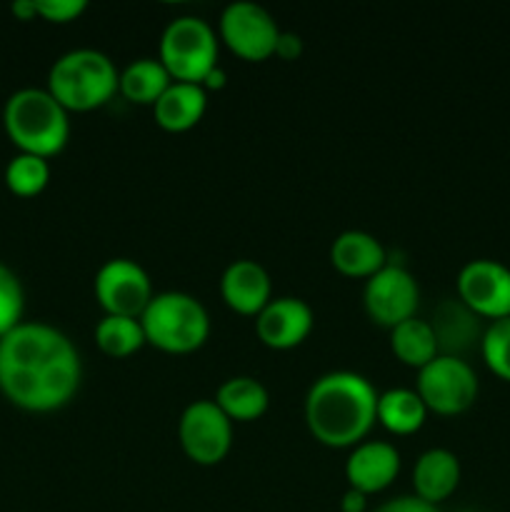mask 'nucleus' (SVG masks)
<instances>
[{"mask_svg":"<svg viewBox=\"0 0 510 512\" xmlns=\"http://www.w3.org/2000/svg\"><path fill=\"white\" fill-rule=\"evenodd\" d=\"M145 340L165 353L198 350L210 335V315L195 295L183 290L155 293L140 315Z\"/></svg>","mask_w":510,"mask_h":512,"instance_id":"obj_5","label":"nucleus"},{"mask_svg":"<svg viewBox=\"0 0 510 512\" xmlns=\"http://www.w3.org/2000/svg\"><path fill=\"white\" fill-rule=\"evenodd\" d=\"M170 83L173 78L160 58H135L120 70L118 90L133 103L155 105V100L168 90Z\"/></svg>","mask_w":510,"mask_h":512,"instance_id":"obj_20","label":"nucleus"},{"mask_svg":"<svg viewBox=\"0 0 510 512\" xmlns=\"http://www.w3.org/2000/svg\"><path fill=\"white\" fill-rule=\"evenodd\" d=\"M378 395L375 385L353 370L325 373L305 395V423L328 448H353L378 420Z\"/></svg>","mask_w":510,"mask_h":512,"instance_id":"obj_2","label":"nucleus"},{"mask_svg":"<svg viewBox=\"0 0 510 512\" xmlns=\"http://www.w3.org/2000/svg\"><path fill=\"white\" fill-rule=\"evenodd\" d=\"M480 353L490 373L510 383V315L500 320H490L480 338Z\"/></svg>","mask_w":510,"mask_h":512,"instance_id":"obj_26","label":"nucleus"},{"mask_svg":"<svg viewBox=\"0 0 510 512\" xmlns=\"http://www.w3.org/2000/svg\"><path fill=\"white\" fill-rule=\"evenodd\" d=\"M13 13L15 18L20 20H30L38 15V8H35V0H15L13 3Z\"/></svg>","mask_w":510,"mask_h":512,"instance_id":"obj_32","label":"nucleus"},{"mask_svg":"<svg viewBox=\"0 0 510 512\" xmlns=\"http://www.w3.org/2000/svg\"><path fill=\"white\" fill-rule=\"evenodd\" d=\"M390 348L400 363L418 370L425 368L438 355V340H435L430 320L408 318L390 328Z\"/></svg>","mask_w":510,"mask_h":512,"instance_id":"obj_22","label":"nucleus"},{"mask_svg":"<svg viewBox=\"0 0 510 512\" xmlns=\"http://www.w3.org/2000/svg\"><path fill=\"white\" fill-rule=\"evenodd\" d=\"M220 293L235 313L258 315L273 298V283H270V275L263 265L240 258L223 270Z\"/></svg>","mask_w":510,"mask_h":512,"instance_id":"obj_15","label":"nucleus"},{"mask_svg":"<svg viewBox=\"0 0 510 512\" xmlns=\"http://www.w3.org/2000/svg\"><path fill=\"white\" fill-rule=\"evenodd\" d=\"M93 290L105 313L130 318H140L155 295L148 270L130 258L105 260L95 273Z\"/></svg>","mask_w":510,"mask_h":512,"instance_id":"obj_10","label":"nucleus"},{"mask_svg":"<svg viewBox=\"0 0 510 512\" xmlns=\"http://www.w3.org/2000/svg\"><path fill=\"white\" fill-rule=\"evenodd\" d=\"M478 315L465 308L463 303L445 300L433 315V333L438 340V350H448L445 355H458L460 348L470 343L478 335Z\"/></svg>","mask_w":510,"mask_h":512,"instance_id":"obj_23","label":"nucleus"},{"mask_svg":"<svg viewBox=\"0 0 510 512\" xmlns=\"http://www.w3.org/2000/svg\"><path fill=\"white\" fill-rule=\"evenodd\" d=\"M83 360L73 340L50 323L23 320L0 338V393L15 408L50 413L75 398Z\"/></svg>","mask_w":510,"mask_h":512,"instance_id":"obj_1","label":"nucleus"},{"mask_svg":"<svg viewBox=\"0 0 510 512\" xmlns=\"http://www.w3.org/2000/svg\"><path fill=\"white\" fill-rule=\"evenodd\" d=\"M25 293L18 275L0 263V338L8 335L15 325L23 323Z\"/></svg>","mask_w":510,"mask_h":512,"instance_id":"obj_27","label":"nucleus"},{"mask_svg":"<svg viewBox=\"0 0 510 512\" xmlns=\"http://www.w3.org/2000/svg\"><path fill=\"white\" fill-rule=\"evenodd\" d=\"M3 125L20 153L53 158L68 145V110L50 95L48 88H20L5 100Z\"/></svg>","mask_w":510,"mask_h":512,"instance_id":"obj_3","label":"nucleus"},{"mask_svg":"<svg viewBox=\"0 0 510 512\" xmlns=\"http://www.w3.org/2000/svg\"><path fill=\"white\" fill-rule=\"evenodd\" d=\"M213 400L230 420H238V423L258 420L270 405L268 388L250 375H235V378L223 380L220 388L215 390Z\"/></svg>","mask_w":510,"mask_h":512,"instance_id":"obj_19","label":"nucleus"},{"mask_svg":"<svg viewBox=\"0 0 510 512\" xmlns=\"http://www.w3.org/2000/svg\"><path fill=\"white\" fill-rule=\"evenodd\" d=\"M205 108H208V93L203 85L173 80L168 90L155 100V123L173 133H183L200 123Z\"/></svg>","mask_w":510,"mask_h":512,"instance_id":"obj_18","label":"nucleus"},{"mask_svg":"<svg viewBox=\"0 0 510 512\" xmlns=\"http://www.w3.org/2000/svg\"><path fill=\"white\" fill-rule=\"evenodd\" d=\"M330 263L350 278H370L388 265L383 243L365 230H343L330 245Z\"/></svg>","mask_w":510,"mask_h":512,"instance_id":"obj_17","label":"nucleus"},{"mask_svg":"<svg viewBox=\"0 0 510 512\" xmlns=\"http://www.w3.org/2000/svg\"><path fill=\"white\" fill-rule=\"evenodd\" d=\"M225 80H228V75H225V70L220 68V65H215L213 70H210L208 75H205V80H203V88L208 90V88H223L225 85Z\"/></svg>","mask_w":510,"mask_h":512,"instance_id":"obj_33","label":"nucleus"},{"mask_svg":"<svg viewBox=\"0 0 510 512\" xmlns=\"http://www.w3.org/2000/svg\"><path fill=\"white\" fill-rule=\"evenodd\" d=\"M425 408L423 398L410 388H390L378 395V423L395 435H408L423 428Z\"/></svg>","mask_w":510,"mask_h":512,"instance_id":"obj_21","label":"nucleus"},{"mask_svg":"<svg viewBox=\"0 0 510 512\" xmlns=\"http://www.w3.org/2000/svg\"><path fill=\"white\" fill-rule=\"evenodd\" d=\"M415 393L433 413L458 415L465 413L478 398V375L460 355L438 353L425 368L418 370Z\"/></svg>","mask_w":510,"mask_h":512,"instance_id":"obj_7","label":"nucleus"},{"mask_svg":"<svg viewBox=\"0 0 510 512\" xmlns=\"http://www.w3.org/2000/svg\"><path fill=\"white\" fill-rule=\"evenodd\" d=\"M313 320V308L303 298L283 295L270 298V303L255 315V333L268 348L288 350L308 338Z\"/></svg>","mask_w":510,"mask_h":512,"instance_id":"obj_13","label":"nucleus"},{"mask_svg":"<svg viewBox=\"0 0 510 512\" xmlns=\"http://www.w3.org/2000/svg\"><path fill=\"white\" fill-rule=\"evenodd\" d=\"M400 473V453L388 440H360L345 460V478L350 488L365 495L388 488Z\"/></svg>","mask_w":510,"mask_h":512,"instance_id":"obj_14","label":"nucleus"},{"mask_svg":"<svg viewBox=\"0 0 510 512\" xmlns=\"http://www.w3.org/2000/svg\"><path fill=\"white\" fill-rule=\"evenodd\" d=\"M35 8L40 18L50 23H70L85 13L88 0H35Z\"/></svg>","mask_w":510,"mask_h":512,"instance_id":"obj_28","label":"nucleus"},{"mask_svg":"<svg viewBox=\"0 0 510 512\" xmlns=\"http://www.w3.org/2000/svg\"><path fill=\"white\" fill-rule=\"evenodd\" d=\"M375 512H440L438 505H430L425 500H420L418 495H398V498L385 500L383 505H378Z\"/></svg>","mask_w":510,"mask_h":512,"instance_id":"obj_29","label":"nucleus"},{"mask_svg":"<svg viewBox=\"0 0 510 512\" xmlns=\"http://www.w3.org/2000/svg\"><path fill=\"white\" fill-rule=\"evenodd\" d=\"M300 53H303V38L293 33V30H280L278 43H275V55L280 60H295L300 58Z\"/></svg>","mask_w":510,"mask_h":512,"instance_id":"obj_30","label":"nucleus"},{"mask_svg":"<svg viewBox=\"0 0 510 512\" xmlns=\"http://www.w3.org/2000/svg\"><path fill=\"white\" fill-rule=\"evenodd\" d=\"M120 85V70L103 50L75 48L60 55L48 73V90L65 110H93L108 103Z\"/></svg>","mask_w":510,"mask_h":512,"instance_id":"obj_4","label":"nucleus"},{"mask_svg":"<svg viewBox=\"0 0 510 512\" xmlns=\"http://www.w3.org/2000/svg\"><path fill=\"white\" fill-rule=\"evenodd\" d=\"M460 303L475 315L500 320L510 315V268L493 258H475L460 268Z\"/></svg>","mask_w":510,"mask_h":512,"instance_id":"obj_12","label":"nucleus"},{"mask_svg":"<svg viewBox=\"0 0 510 512\" xmlns=\"http://www.w3.org/2000/svg\"><path fill=\"white\" fill-rule=\"evenodd\" d=\"M220 38L235 55L245 60H265L275 55L278 20L255 0H233L223 8L218 20Z\"/></svg>","mask_w":510,"mask_h":512,"instance_id":"obj_9","label":"nucleus"},{"mask_svg":"<svg viewBox=\"0 0 510 512\" xmlns=\"http://www.w3.org/2000/svg\"><path fill=\"white\" fill-rule=\"evenodd\" d=\"M158 58L173 80L203 85L205 75L218 65V38L213 25L198 15H178L160 35Z\"/></svg>","mask_w":510,"mask_h":512,"instance_id":"obj_6","label":"nucleus"},{"mask_svg":"<svg viewBox=\"0 0 510 512\" xmlns=\"http://www.w3.org/2000/svg\"><path fill=\"white\" fill-rule=\"evenodd\" d=\"M420 303V288L415 275L403 265L388 263L365 280L363 305L370 320L385 328H395L403 320L415 318Z\"/></svg>","mask_w":510,"mask_h":512,"instance_id":"obj_11","label":"nucleus"},{"mask_svg":"<svg viewBox=\"0 0 510 512\" xmlns=\"http://www.w3.org/2000/svg\"><path fill=\"white\" fill-rule=\"evenodd\" d=\"M460 485V460L448 448H430L415 460L413 488L420 500L438 505L448 500Z\"/></svg>","mask_w":510,"mask_h":512,"instance_id":"obj_16","label":"nucleus"},{"mask_svg":"<svg viewBox=\"0 0 510 512\" xmlns=\"http://www.w3.org/2000/svg\"><path fill=\"white\" fill-rule=\"evenodd\" d=\"M178 438L193 463L218 465L233 445V420L218 408L215 400H193L180 413Z\"/></svg>","mask_w":510,"mask_h":512,"instance_id":"obj_8","label":"nucleus"},{"mask_svg":"<svg viewBox=\"0 0 510 512\" xmlns=\"http://www.w3.org/2000/svg\"><path fill=\"white\" fill-rule=\"evenodd\" d=\"M48 180L50 163L48 158H40V155L18 153L5 165V185L10 188V193L20 195V198H33V195L43 193Z\"/></svg>","mask_w":510,"mask_h":512,"instance_id":"obj_25","label":"nucleus"},{"mask_svg":"<svg viewBox=\"0 0 510 512\" xmlns=\"http://www.w3.org/2000/svg\"><path fill=\"white\" fill-rule=\"evenodd\" d=\"M340 510L343 512H365L368 510V495L360 493V490L348 488L340 498Z\"/></svg>","mask_w":510,"mask_h":512,"instance_id":"obj_31","label":"nucleus"},{"mask_svg":"<svg viewBox=\"0 0 510 512\" xmlns=\"http://www.w3.org/2000/svg\"><path fill=\"white\" fill-rule=\"evenodd\" d=\"M95 343L110 358H128V355L138 353L148 340H145L140 318L105 313L95 323Z\"/></svg>","mask_w":510,"mask_h":512,"instance_id":"obj_24","label":"nucleus"}]
</instances>
